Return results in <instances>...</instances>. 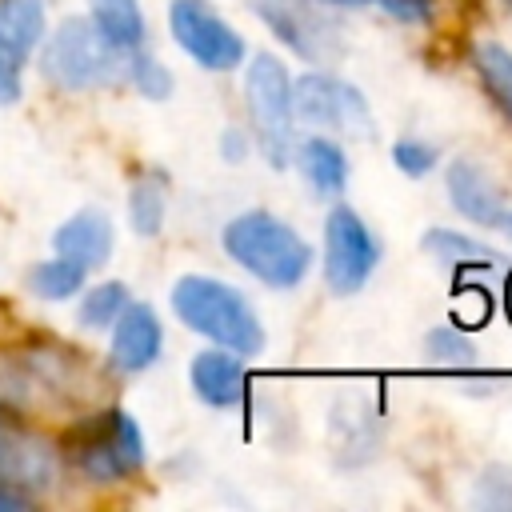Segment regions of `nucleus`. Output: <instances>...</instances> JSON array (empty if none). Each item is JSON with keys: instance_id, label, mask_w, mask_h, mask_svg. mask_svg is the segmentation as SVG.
Here are the masks:
<instances>
[{"instance_id": "nucleus-11", "label": "nucleus", "mask_w": 512, "mask_h": 512, "mask_svg": "<svg viewBox=\"0 0 512 512\" xmlns=\"http://www.w3.org/2000/svg\"><path fill=\"white\" fill-rule=\"evenodd\" d=\"M164 348V328L160 316L148 304H124V312L112 320V344H108V364L116 372H148L160 360Z\"/></svg>"}, {"instance_id": "nucleus-16", "label": "nucleus", "mask_w": 512, "mask_h": 512, "mask_svg": "<svg viewBox=\"0 0 512 512\" xmlns=\"http://www.w3.org/2000/svg\"><path fill=\"white\" fill-rule=\"evenodd\" d=\"M0 484L28 496V488L52 484V460L48 448L28 436H4L0 432Z\"/></svg>"}, {"instance_id": "nucleus-3", "label": "nucleus", "mask_w": 512, "mask_h": 512, "mask_svg": "<svg viewBox=\"0 0 512 512\" xmlns=\"http://www.w3.org/2000/svg\"><path fill=\"white\" fill-rule=\"evenodd\" d=\"M124 60L128 52L112 48L92 20L68 16L40 52V72L44 80H52L64 92H92V88H108L124 76Z\"/></svg>"}, {"instance_id": "nucleus-14", "label": "nucleus", "mask_w": 512, "mask_h": 512, "mask_svg": "<svg viewBox=\"0 0 512 512\" xmlns=\"http://www.w3.org/2000/svg\"><path fill=\"white\" fill-rule=\"evenodd\" d=\"M52 248L92 272L112 256V220L100 208H80L56 228Z\"/></svg>"}, {"instance_id": "nucleus-29", "label": "nucleus", "mask_w": 512, "mask_h": 512, "mask_svg": "<svg viewBox=\"0 0 512 512\" xmlns=\"http://www.w3.org/2000/svg\"><path fill=\"white\" fill-rule=\"evenodd\" d=\"M500 228H504V232L512 236V208H508V216H504V224H500Z\"/></svg>"}, {"instance_id": "nucleus-23", "label": "nucleus", "mask_w": 512, "mask_h": 512, "mask_svg": "<svg viewBox=\"0 0 512 512\" xmlns=\"http://www.w3.org/2000/svg\"><path fill=\"white\" fill-rule=\"evenodd\" d=\"M424 352H428V360L440 364V368H476V364H480L476 344H472L460 328H452V324L432 328V332L424 336Z\"/></svg>"}, {"instance_id": "nucleus-20", "label": "nucleus", "mask_w": 512, "mask_h": 512, "mask_svg": "<svg viewBox=\"0 0 512 512\" xmlns=\"http://www.w3.org/2000/svg\"><path fill=\"white\" fill-rule=\"evenodd\" d=\"M84 280H88V268L60 256V252L28 268V292L40 300H68L84 288Z\"/></svg>"}, {"instance_id": "nucleus-30", "label": "nucleus", "mask_w": 512, "mask_h": 512, "mask_svg": "<svg viewBox=\"0 0 512 512\" xmlns=\"http://www.w3.org/2000/svg\"><path fill=\"white\" fill-rule=\"evenodd\" d=\"M500 4H508V8H512V0H500Z\"/></svg>"}, {"instance_id": "nucleus-4", "label": "nucleus", "mask_w": 512, "mask_h": 512, "mask_svg": "<svg viewBox=\"0 0 512 512\" xmlns=\"http://www.w3.org/2000/svg\"><path fill=\"white\" fill-rule=\"evenodd\" d=\"M72 464L92 484H116L144 468V432L124 408H104L68 436Z\"/></svg>"}, {"instance_id": "nucleus-22", "label": "nucleus", "mask_w": 512, "mask_h": 512, "mask_svg": "<svg viewBox=\"0 0 512 512\" xmlns=\"http://www.w3.org/2000/svg\"><path fill=\"white\" fill-rule=\"evenodd\" d=\"M124 304H128V284L104 280V284H96V288H88V292L80 296L76 320H80L84 328H112V320L124 312Z\"/></svg>"}, {"instance_id": "nucleus-28", "label": "nucleus", "mask_w": 512, "mask_h": 512, "mask_svg": "<svg viewBox=\"0 0 512 512\" xmlns=\"http://www.w3.org/2000/svg\"><path fill=\"white\" fill-rule=\"evenodd\" d=\"M28 504H32V496H24V492L0 484V512H16V508H28Z\"/></svg>"}, {"instance_id": "nucleus-9", "label": "nucleus", "mask_w": 512, "mask_h": 512, "mask_svg": "<svg viewBox=\"0 0 512 512\" xmlns=\"http://www.w3.org/2000/svg\"><path fill=\"white\" fill-rule=\"evenodd\" d=\"M256 16L304 60L312 64H328L340 56V28L320 12L312 8L308 0H252Z\"/></svg>"}, {"instance_id": "nucleus-17", "label": "nucleus", "mask_w": 512, "mask_h": 512, "mask_svg": "<svg viewBox=\"0 0 512 512\" xmlns=\"http://www.w3.org/2000/svg\"><path fill=\"white\" fill-rule=\"evenodd\" d=\"M88 20L120 52H136L148 40V24H144V12H140V0H88Z\"/></svg>"}, {"instance_id": "nucleus-2", "label": "nucleus", "mask_w": 512, "mask_h": 512, "mask_svg": "<svg viewBox=\"0 0 512 512\" xmlns=\"http://www.w3.org/2000/svg\"><path fill=\"white\" fill-rule=\"evenodd\" d=\"M172 312L184 328L200 332L216 348H228L236 356L264 352V324L248 296L216 276L188 272L172 284Z\"/></svg>"}, {"instance_id": "nucleus-19", "label": "nucleus", "mask_w": 512, "mask_h": 512, "mask_svg": "<svg viewBox=\"0 0 512 512\" xmlns=\"http://www.w3.org/2000/svg\"><path fill=\"white\" fill-rule=\"evenodd\" d=\"M472 68L484 80L492 104L512 120V48H504L496 40H480L472 48Z\"/></svg>"}, {"instance_id": "nucleus-27", "label": "nucleus", "mask_w": 512, "mask_h": 512, "mask_svg": "<svg viewBox=\"0 0 512 512\" xmlns=\"http://www.w3.org/2000/svg\"><path fill=\"white\" fill-rule=\"evenodd\" d=\"M220 152H224V160H228V164H240V160H244V152H248V140H244L236 128H228V132L220 136Z\"/></svg>"}, {"instance_id": "nucleus-24", "label": "nucleus", "mask_w": 512, "mask_h": 512, "mask_svg": "<svg viewBox=\"0 0 512 512\" xmlns=\"http://www.w3.org/2000/svg\"><path fill=\"white\" fill-rule=\"evenodd\" d=\"M124 80H128L140 96H148V100H168V96H172V72H168L156 56H148L144 48L128 52V60H124Z\"/></svg>"}, {"instance_id": "nucleus-1", "label": "nucleus", "mask_w": 512, "mask_h": 512, "mask_svg": "<svg viewBox=\"0 0 512 512\" xmlns=\"http://www.w3.org/2000/svg\"><path fill=\"white\" fill-rule=\"evenodd\" d=\"M220 244L248 276H256L268 288H280V292L300 288L304 276L312 272V256H316L312 244L288 220H280L276 212H264V208L232 216L220 232Z\"/></svg>"}, {"instance_id": "nucleus-15", "label": "nucleus", "mask_w": 512, "mask_h": 512, "mask_svg": "<svg viewBox=\"0 0 512 512\" xmlns=\"http://www.w3.org/2000/svg\"><path fill=\"white\" fill-rule=\"evenodd\" d=\"M300 176L308 180V188L324 200H336L344 196L348 188V176H352V164H348V152L332 140V136H304L292 152Z\"/></svg>"}, {"instance_id": "nucleus-10", "label": "nucleus", "mask_w": 512, "mask_h": 512, "mask_svg": "<svg viewBox=\"0 0 512 512\" xmlns=\"http://www.w3.org/2000/svg\"><path fill=\"white\" fill-rule=\"evenodd\" d=\"M44 0H0V104H16L24 64L44 40Z\"/></svg>"}, {"instance_id": "nucleus-26", "label": "nucleus", "mask_w": 512, "mask_h": 512, "mask_svg": "<svg viewBox=\"0 0 512 512\" xmlns=\"http://www.w3.org/2000/svg\"><path fill=\"white\" fill-rule=\"evenodd\" d=\"M472 504L496 508V512H512V468L488 464V468L476 476V484H472Z\"/></svg>"}, {"instance_id": "nucleus-6", "label": "nucleus", "mask_w": 512, "mask_h": 512, "mask_svg": "<svg viewBox=\"0 0 512 512\" xmlns=\"http://www.w3.org/2000/svg\"><path fill=\"white\" fill-rule=\"evenodd\" d=\"M380 260L384 244L376 240L368 220L356 208L336 204L324 216V284L332 288V296H356L372 280Z\"/></svg>"}, {"instance_id": "nucleus-21", "label": "nucleus", "mask_w": 512, "mask_h": 512, "mask_svg": "<svg viewBox=\"0 0 512 512\" xmlns=\"http://www.w3.org/2000/svg\"><path fill=\"white\" fill-rule=\"evenodd\" d=\"M164 212H168V192H164V176L144 172L132 180L128 192V220L136 236H156L164 228Z\"/></svg>"}, {"instance_id": "nucleus-8", "label": "nucleus", "mask_w": 512, "mask_h": 512, "mask_svg": "<svg viewBox=\"0 0 512 512\" xmlns=\"http://www.w3.org/2000/svg\"><path fill=\"white\" fill-rule=\"evenodd\" d=\"M168 28H172V40L208 72H232L248 56L244 36L208 0H172Z\"/></svg>"}, {"instance_id": "nucleus-5", "label": "nucleus", "mask_w": 512, "mask_h": 512, "mask_svg": "<svg viewBox=\"0 0 512 512\" xmlns=\"http://www.w3.org/2000/svg\"><path fill=\"white\" fill-rule=\"evenodd\" d=\"M244 100L252 116L256 148L272 168H284L292 160L296 140V104H292V76L272 52H256L244 72Z\"/></svg>"}, {"instance_id": "nucleus-13", "label": "nucleus", "mask_w": 512, "mask_h": 512, "mask_svg": "<svg viewBox=\"0 0 512 512\" xmlns=\"http://www.w3.org/2000/svg\"><path fill=\"white\" fill-rule=\"evenodd\" d=\"M188 384L200 404L208 408H236L248 392V372L244 360L228 348H204L188 364Z\"/></svg>"}, {"instance_id": "nucleus-25", "label": "nucleus", "mask_w": 512, "mask_h": 512, "mask_svg": "<svg viewBox=\"0 0 512 512\" xmlns=\"http://www.w3.org/2000/svg\"><path fill=\"white\" fill-rule=\"evenodd\" d=\"M392 164H396L404 176L424 180V176L440 164V148H436L432 140H420V136H400V140L392 144Z\"/></svg>"}, {"instance_id": "nucleus-7", "label": "nucleus", "mask_w": 512, "mask_h": 512, "mask_svg": "<svg viewBox=\"0 0 512 512\" xmlns=\"http://www.w3.org/2000/svg\"><path fill=\"white\" fill-rule=\"evenodd\" d=\"M292 104H296V116L308 120L312 128L372 140L376 124H372V108L364 92L332 72H304L300 80H292Z\"/></svg>"}, {"instance_id": "nucleus-18", "label": "nucleus", "mask_w": 512, "mask_h": 512, "mask_svg": "<svg viewBox=\"0 0 512 512\" xmlns=\"http://www.w3.org/2000/svg\"><path fill=\"white\" fill-rule=\"evenodd\" d=\"M424 252L440 264V268H452V272H464V268H492L500 260L496 248L480 244L476 236L468 232H456V228H428L424 232Z\"/></svg>"}, {"instance_id": "nucleus-12", "label": "nucleus", "mask_w": 512, "mask_h": 512, "mask_svg": "<svg viewBox=\"0 0 512 512\" xmlns=\"http://www.w3.org/2000/svg\"><path fill=\"white\" fill-rule=\"evenodd\" d=\"M444 180H448V200L464 220H472L480 228H500L504 224L508 204H504V192H500V184L492 180V172L484 164L452 160Z\"/></svg>"}]
</instances>
